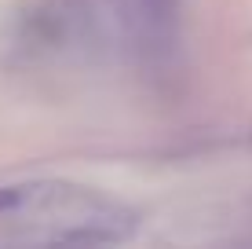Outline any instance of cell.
<instances>
[{
  "instance_id": "1",
  "label": "cell",
  "mask_w": 252,
  "mask_h": 249,
  "mask_svg": "<svg viewBox=\"0 0 252 249\" xmlns=\"http://www.w3.org/2000/svg\"><path fill=\"white\" fill-rule=\"evenodd\" d=\"M135 209L73 179L0 187V249L117 246L135 235Z\"/></svg>"
}]
</instances>
